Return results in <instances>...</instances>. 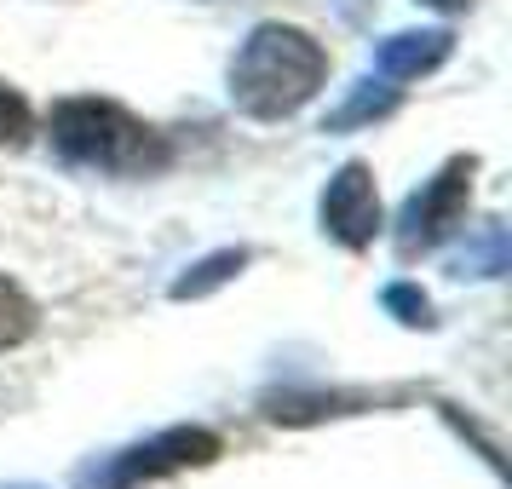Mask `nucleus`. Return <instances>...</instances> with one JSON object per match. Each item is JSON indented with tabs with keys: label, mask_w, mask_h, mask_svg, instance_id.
Instances as JSON below:
<instances>
[{
	"label": "nucleus",
	"mask_w": 512,
	"mask_h": 489,
	"mask_svg": "<svg viewBox=\"0 0 512 489\" xmlns=\"http://www.w3.org/2000/svg\"><path fill=\"white\" fill-rule=\"evenodd\" d=\"M47 127L58 156L70 167H87V173L150 179V173H162L173 162V144L116 98H58Z\"/></svg>",
	"instance_id": "obj_1"
},
{
	"label": "nucleus",
	"mask_w": 512,
	"mask_h": 489,
	"mask_svg": "<svg viewBox=\"0 0 512 489\" xmlns=\"http://www.w3.org/2000/svg\"><path fill=\"white\" fill-rule=\"evenodd\" d=\"M323 231L340 242V248H369L374 236H380V190H374V173L363 162H346L334 179H328V190H323Z\"/></svg>",
	"instance_id": "obj_5"
},
{
	"label": "nucleus",
	"mask_w": 512,
	"mask_h": 489,
	"mask_svg": "<svg viewBox=\"0 0 512 489\" xmlns=\"http://www.w3.org/2000/svg\"><path fill=\"white\" fill-rule=\"evenodd\" d=\"M29 334H35V300L12 277H0V351L24 346Z\"/></svg>",
	"instance_id": "obj_9"
},
{
	"label": "nucleus",
	"mask_w": 512,
	"mask_h": 489,
	"mask_svg": "<svg viewBox=\"0 0 512 489\" xmlns=\"http://www.w3.org/2000/svg\"><path fill=\"white\" fill-rule=\"evenodd\" d=\"M248 259H254L248 248H219V254L196 259L185 277H173V288H167V294H173V300H208L213 288H225V282L248 265Z\"/></svg>",
	"instance_id": "obj_7"
},
{
	"label": "nucleus",
	"mask_w": 512,
	"mask_h": 489,
	"mask_svg": "<svg viewBox=\"0 0 512 489\" xmlns=\"http://www.w3.org/2000/svg\"><path fill=\"white\" fill-rule=\"evenodd\" d=\"M380 305H386L403 328H432V300H426L420 288H409V282H392V288L380 294Z\"/></svg>",
	"instance_id": "obj_11"
},
{
	"label": "nucleus",
	"mask_w": 512,
	"mask_h": 489,
	"mask_svg": "<svg viewBox=\"0 0 512 489\" xmlns=\"http://www.w3.org/2000/svg\"><path fill=\"white\" fill-rule=\"evenodd\" d=\"M472 173H478V156H455L403 202V213H397V254L403 259L432 254L443 236L461 231L466 202H472Z\"/></svg>",
	"instance_id": "obj_4"
},
{
	"label": "nucleus",
	"mask_w": 512,
	"mask_h": 489,
	"mask_svg": "<svg viewBox=\"0 0 512 489\" xmlns=\"http://www.w3.org/2000/svg\"><path fill=\"white\" fill-rule=\"evenodd\" d=\"M397 110V81L386 75H369V81H357V93L328 116V133H346V127H363V121H380Z\"/></svg>",
	"instance_id": "obj_8"
},
{
	"label": "nucleus",
	"mask_w": 512,
	"mask_h": 489,
	"mask_svg": "<svg viewBox=\"0 0 512 489\" xmlns=\"http://www.w3.org/2000/svg\"><path fill=\"white\" fill-rule=\"evenodd\" d=\"M426 6H438V12H461V6H472V0H426Z\"/></svg>",
	"instance_id": "obj_13"
},
{
	"label": "nucleus",
	"mask_w": 512,
	"mask_h": 489,
	"mask_svg": "<svg viewBox=\"0 0 512 489\" xmlns=\"http://www.w3.org/2000/svg\"><path fill=\"white\" fill-rule=\"evenodd\" d=\"M225 455L219 432L208 426H167L156 438L127 443L116 455H98L93 466L75 472V489H139L156 484V478H173V472H190V466H213Z\"/></svg>",
	"instance_id": "obj_3"
},
{
	"label": "nucleus",
	"mask_w": 512,
	"mask_h": 489,
	"mask_svg": "<svg viewBox=\"0 0 512 489\" xmlns=\"http://www.w3.org/2000/svg\"><path fill=\"white\" fill-rule=\"evenodd\" d=\"M12 489H29V484H12Z\"/></svg>",
	"instance_id": "obj_14"
},
{
	"label": "nucleus",
	"mask_w": 512,
	"mask_h": 489,
	"mask_svg": "<svg viewBox=\"0 0 512 489\" xmlns=\"http://www.w3.org/2000/svg\"><path fill=\"white\" fill-rule=\"evenodd\" d=\"M29 127H35V116H29V104L6 81H0V144L6 150H24L29 144Z\"/></svg>",
	"instance_id": "obj_12"
},
{
	"label": "nucleus",
	"mask_w": 512,
	"mask_h": 489,
	"mask_svg": "<svg viewBox=\"0 0 512 489\" xmlns=\"http://www.w3.org/2000/svg\"><path fill=\"white\" fill-rule=\"evenodd\" d=\"M328 81V52L294 24H259L231 58V104L254 121H282L317 98Z\"/></svg>",
	"instance_id": "obj_2"
},
{
	"label": "nucleus",
	"mask_w": 512,
	"mask_h": 489,
	"mask_svg": "<svg viewBox=\"0 0 512 489\" xmlns=\"http://www.w3.org/2000/svg\"><path fill=\"white\" fill-rule=\"evenodd\" d=\"M455 271H461V277H501V271H507V231H501V225H489L484 242H478V248H466Z\"/></svg>",
	"instance_id": "obj_10"
},
{
	"label": "nucleus",
	"mask_w": 512,
	"mask_h": 489,
	"mask_svg": "<svg viewBox=\"0 0 512 489\" xmlns=\"http://www.w3.org/2000/svg\"><path fill=\"white\" fill-rule=\"evenodd\" d=\"M449 52H455L449 29H403V35L374 47V75H386V81H420L438 64H449Z\"/></svg>",
	"instance_id": "obj_6"
}]
</instances>
